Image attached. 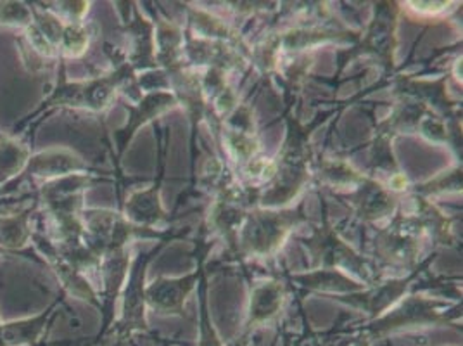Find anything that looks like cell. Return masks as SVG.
<instances>
[{
	"label": "cell",
	"mask_w": 463,
	"mask_h": 346,
	"mask_svg": "<svg viewBox=\"0 0 463 346\" xmlns=\"http://www.w3.org/2000/svg\"><path fill=\"white\" fill-rule=\"evenodd\" d=\"M81 168V161L77 154L62 148H49L39 153H32L24 172L16 178L18 184L23 182H52L64 177H70ZM39 184V186H40Z\"/></svg>",
	"instance_id": "cell-1"
},
{
	"label": "cell",
	"mask_w": 463,
	"mask_h": 346,
	"mask_svg": "<svg viewBox=\"0 0 463 346\" xmlns=\"http://www.w3.org/2000/svg\"><path fill=\"white\" fill-rule=\"evenodd\" d=\"M37 213V203L14 212H0V253H24L32 248L33 227L32 218Z\"/></svg>",
	"instance_id": "cell-2"
},
{
	"label": "cell",
	"mask_w": 463,
	"mask_h": 346,
	"mask_svg": "<svg viewBox=\"0 0 463 346\" xmlns=\"http://www.w3.org/2000/svg\"><path fill=\"white\" fill-rule=\"evenodd\" d=\"M56 310V303L42 312L39 315L2 322L0 321V346H35L43 336L45 329L51 324V315Z\"/></svg>",
	"instance_id": "cell-3"
},
{
	"label": "cell",
	"mask_w": 463,
	"mask_h": 346,
	"mask_svg": "<svg viewBox=\"0 0 463 346\" xmlns=\"http://www.w3.org/2000/svg\"><path fill=\"white\" fill-rule=\"evenodd\" d=\"M32 149L13 135L0 134V189L24 172Z\"/></svg>",
	"instance_id": "cell-4"
},
{
	"label": "cell",
	"mask_w": 463,
	"mask_h": 346,
	"mask_svg": "<svg viewBox=\"0 0 463 346\" xmlns=\"http://www.w3.org/2000/svg\"><path fill=\"white\" fill-rule=\"evenodd\" d=\"M33 23L32 4L0 2V28L24 32Z\"/></svg>",
	"instance_id": "cell-5"
},
{
	"label": "cell",
	"mask_w": 463,
	"mask_h": 346,
	"mask_svg": "<svg viewBox=\"0 0 463 346\" xmlns=\"http://www.w3.org/2000/svg\"><path fill=\"white\" fill-rule=\"evenodd\" d=\"M89 42V35L78 23H64L61 39H59L58 51L68 58L80 56Z\"/></svg>",
	"instance_id": "cell-6"
}]
</instances>
